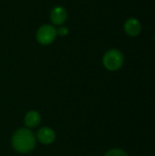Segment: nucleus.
<instances>
[{
	"instance_id": "0eeeda50",
	"label": "nucleus",
	"mask_w": 155,
	"mask_h": 156,
	"mask_svg": "<svg viewBox=\"0 0 155 156\" xmlns=\"http://www.w3.org/2000/svg\"><path fill=\"white\" fill-rule=\"evenodd\" d=\"M41 118L37 112L36 111H30L28 112L24 119V122L26 127L28 128H35L40 123Z\"/></svg>"
},
{
	"instance_id": "1a4fd4ad",
	"label": "nucleus",
	"mask_w": 155,
	"mask_h": 156,
	"mask_svg": "<svg viewBox=\"0 0 155 156\" xmlns=\"http://www.w3.org/2000/svg\"><path fill=\"white\" fill-rule=\"evenodd\" d=\"M58 33L59 36L64 37V36H67V34L69 33V30L66 27H59V29L58 30Z\"/></svg>"
},
{
	"instance_id": "f03ea898",
	"label": "nucleus",
	"mask_w": 155,
	"mask_h": 156,
	"mask_svg": "<svg viewBox=\"0 0 155 156\" xmlns=\"http://www.w3.org/2000/svg\"><path fill=\"white\" fill-rule=\"evenodd\" d=\"M123 60L124 58L121 51L118 49H111L106 52L103 57V65L107 69L115 71L122 68Z\"/></svg>"
},
{
	"instance_id": "39448f33",
	"label": "nucleus",
	"mask_w": 155,
	"mask_h": 156,
	"mask_svg": "<svg viewBox=\"0 0 155 156\" xmlns=\"http://www.w3.org/2000/svg\"><path fill=\"white\" fill-rule=\"evenodd\" d=\"M50 19L54 25H62L67 19V10L62 6H55L50 12Z\"/></svg>"
},
{
	"instance_id": "6e6552de",
	"label": "nucleus",
	"mask_w": 155,
	"mask_h": 156,
	"mask_svg": "<svg viewBox=\"0 0 155 156\" xmlns=\"http://www.w3.org/2000/svg\"><path fill=\"white\" fill-rule=\"evenodd\" d=\"M104 156H129L128 154L122 149H111L108 151Z\"/></svg>"
},
{
	"instance_id": "f257e3e1",
	"label": "nucleus",
	"mask_w": 155,
	"mask_h": 156,
	"mask_svg": "<svg viewBox=\"0 0 155 156\" xmlns=\"http://www.w3.org/2000/svg\"><path fill=\"white\" fill-rule=\"evenodd\" d=\"M35 145L36 137L27 128L18 129L12 137V146L18 153L27 154L35 148Z\"/></svg>"
},
{
	"instance_id": "423d86ee",
	"label": "nucleus",
	"mask_w": 155,
	"mask_h": 156,
	"mask_svg": "<svg viewBox=\"0 0 155 156\" xmlns=\"http://www.w3.org/2000/svg\"><path fill=\"white\" fill-rule=\"evenodd\" d=\"M142 29L141 23L136 18H129L124 25V30L127 35L131 37H136L140 34Z\"/></svg>"
},
{
	"instance_id": "7ed1b4c3",
	"label": "nucleus",
	"mask_w": 155,
	"mask_h": 156,
	"mask_svg": "<svg viewBox=\"0 0 155 156\" xmlns=\"http://www.w3.org/2000/svg\"><path fill=\"white\" fill-rule=\"evenodd\" d=\"M58 30L51 25H44L37 32V39L41 45H49L56 38Z\"/></svg>"
},
{
	"instance_id": "20e7f679",
	"label": "nucleus",
	"mask_w": 155,
	"mask_h": 156,
	"mask_svg": "<svg viewBox=\"0 0 155 156\" xmlns=\"http://www.w3.org/2000/svg\"><path fill=\"white\" fill-rule=\"evenodd\" d=\"M55 132L49 127H42L37 131V139L43 144H50L55 141Z\"/></svg>"
}]
</instances>
